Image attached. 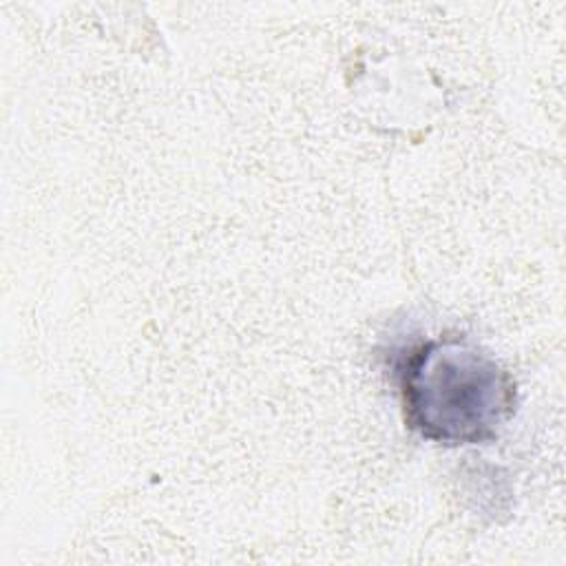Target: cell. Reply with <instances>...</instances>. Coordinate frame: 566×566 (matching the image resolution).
Instances as JSON below:
<instances>
[{"instance_id":"1","label":"cell","mask_w":566,"mask_h":566,"mask_svg":"<svg viewBox=\"0 0 566 566\" xmlns=\"http://www.w3.org/2000/svg\"><path fill=\"white\" fill-rule=\"evenodd\" d=\"M389 365L405 427L427 442L489 444L515 416V378L469 336L407 343L391 352Z\"/></svg>"}]
</instances>
